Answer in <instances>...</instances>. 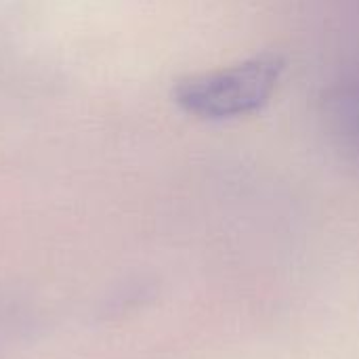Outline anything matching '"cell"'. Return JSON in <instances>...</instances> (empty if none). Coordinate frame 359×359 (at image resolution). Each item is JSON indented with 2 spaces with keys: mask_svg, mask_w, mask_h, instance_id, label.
I'll return each mask as SVG.
<instances>
[{
  "mask_svg": "<svg viewBox=\"0 0 359 359\" xmlns=\"http://www.w3.org/2000/svg\"><path fill=\"white\" fill-rule=\"evenodd\" d=\"M286 61L278 53H261L236 65L187 76L177 82L175 103L202 120H227L261 109L276 93Z\"/></svg>",
  "mask_w": 359,
  "mask_h": 359,
  "instance_id": "1",
  "label": "cell"
}]
</instances>
